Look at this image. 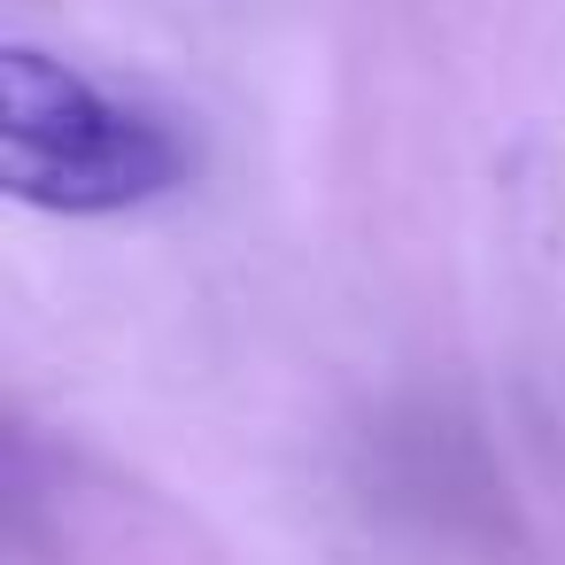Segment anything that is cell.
I'll list each match as a JSON object with an SVG mask.
<instances>
[{
    "mask_svg": "<svg viewBox=\"0 0 565 565\" xmlns=\"http://www.w3.org/2000/svg\"><path fill=\"white\" fill-rule=\"evenodd\" d=\"M186 171L179 140L102 94L78 63L47 47H0V186L24 210L55 217H117L171 194Z\"/></svg>",
    "mask_w": 565,
    "mask_h": 565,
    "instance_id": "1",
    "label": "cell"
}]
</instances>
